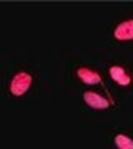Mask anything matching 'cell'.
I'll use <instances>...</instances> for the list:
<instances>
[{
	"mask_svg": "<svg viewBox=\"0 0 133 149\" xmlns=\"http://www.w3.org/2000/svg\"><path fill=\"white\" fill-rule=\"evenodd\" d=\"M32 74L27 71H18L10 81V93L13 96H23L32 86Z\"/></svg>",
	"mask_w": 133,
	"mask_h": 149,
	"instance_id": "cell-1",
	"label": "cell"
},
{
	"mask_svg": "<svg viewBox=\"0 0 133 149\" xmlns=\"http://www.w3.org/2000/svg\"><path fill=\"white\" fill-rule=\"evenodd\" d=\"M113 38L118 42H132L133 40V18L120 22L115 30H113Z\"/></svg>",
	"mask_w": 133,
	"mask_h": 149,
	"instance_id": "cell-2",
	"label": "cell"
},
{
	"mask_svg": "<svg viewBox=\"0 0 133 149\" xmlns=\"http://www.w3.org/2000/svg\"><path fill=\"white\" fill-rule=\"evenodd\" d=\"M83 101L91 109H106V108L110 106V103L106 101L103 96H100L98 93H93V91H85L83 93Z\"/></svg>",
	"mask_w": 133,
	"mask_h": 149,
	"instance_id": "cell-3",
	"label": "cell"
},
{
	"mask_svg": "<svg viewBox=\"0 0 133 149\" xmlns=\"http://www.w3.org/2000/svg\"><path fill=\"white\" fill-rule=\"evenodd\" d=\"M110 76H112V80L120 86H128L132 83V76L128 74V71L123 66L120 65H113L112 68H110Z\"/></svg>",
	"mask_w": 133,
	"mask_h": 149,
	"instance_id": "cell-4",
	"label": "cell"
},
{
	"mask_svg": "<svg viewBox=\"0 0 133 149\" xmlns=\"http://www.w3.org/2000/svg\"><path fill=\"white\" fill-rule=\"evenodd\" d=\"M77 76L78 80H82L85 85H100L101 83V76L96 71H93L91 68H87V66H80L77 70Z\"/></svg>",
	"mask_w": 133,
	"mask_h": 149,
	"instance_id": "cell-5",
	"label": "cell"
},
{
	"mask_svg": "<svg viewBox=\"0 0 133 149\" xmlns=\"http://www.w3.org/2000/svg\"><path fill=\"white\" fill-rule=\"evenodd\" d=\"M113 141H115V146L118 149H133V139L125 136V134H117Z\"/></svg>",
	"mask_w": 133,
	"mask_h": 149,
	"instance_id": "cell-6",
	"label": "cell"
}]
</instances>
